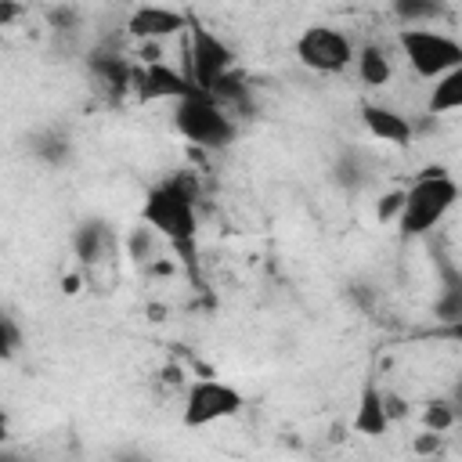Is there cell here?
I'll list each match as a JSON object with an SVG mask.
<instances>
[{"mask_svg": "<svg viewBox=\"0 0 462 462\" xmlns=\"http://www.w3.org/2000/svg\"><path fill=\"white\" fill-rule=\"evenodd\" d=\"M354 65H357V76H361V83H365V87H383V83H390V76H393L386 51H383V47H375V43H368V47L354 51Z\"/></svg>", "mask_w": 462, "mask_h": 462, "instance_id": "cell-13", "label": "cell"}, {"mask_svg": "<svg viewBox=\"0 0 462 462\" xmlns=\"http://www.w3.org/2000/svg\"><path fill=\"white\" fill-rule=\"evenodd\" d=\"M7 437H11V419H7V411L0 408V444H4Z\"/></svg>", "mask_w": 462, "mask_h": 462, "instance_id": "cell-24", "label": "cell"}, {"mask_svg": "<svg viewBox=\"0 0 462 462\" xmlns=\"http://www.w3.org/2000/svg\"><path fill=\"white\" fill-rule=\"evenodd\" d=\"M173 126L180 137H188L199 148H224L235 137L231 112L213 94H202V90H191L173 101Z\"/></svg>", "mask_w": 462, "mask_h": 462, "instance_id": "cell-3", "label": "cell"}, {"mask_svg": "<svg viewBox=\"0 0 462 462\" xmlns=\"http://www.w3.org/2000/svg\"><path fill=\"white\" fill-rule=\"evenodd\" d=\"M141 220L152 227V235L166 238L188 267H195V242H199V213H195V188L184 177H170L155 188H148Z\"/></svg>", "mask_w": 462, "mask_h": 462, "instance_id": "cell-1", "label": "cell"}, {"mask_svg": "<svg viewBox=\"0 0 462 462\" xmlns=\"http://www.w3.org/2000/svg\"><path fill=\"white\" fill-rule=\"evenodd\" d=\"M90 69H94V76H97L108 90H116V94H123V90L130 87L134 65H126V61L116 58V54H94V58H90Z\"/></svg>", "mask_w": 462, "mask_h": 462, "instance_id": "cell-15", "label": "cell"}, {"mask_svg": "<svg viewBox=\"0 0 462 462\" xmlns=\"http://www.w3.org/2000/svg\"><path fill=\"white\" fill-rule=\"evenodd\" d=\"M401 51L411 65L415 76L422 79H437L448 69L462 65V43L440 29H426V25H408L401 29Z\"/></svg>", "mask_w": 462, "mask_h": 462, "instance_id": "cell-4", "label": "cell"}, {"mask_svg": "<svg viewBox=\"0 0 462 462\" xmlns=\"http://www.w3.org/2000/svg\"><path fill=\"white\" fill-rule=\"evenodd\" d=\"M437 318L440 321H458L462 318V292L458 289H448V296L437 303Z\"/></svg>", "mask_w": 462, "mask_h": 462, "instance_id": "cell-20", "label": "cell"}, {"mask_svg": "<svg viewBox=\"0 0 462 462\" xmlns=\"http://www.w3.org/2000/svg\"><path fill=\"white\" fill-rule=\"evenodd\" d=\"M69 137L58 134V130H47V134H36L32 137V152L43 159V162H65L69 159Z\"/></svg>", "mask_w": 462, "mask_h": 462, "instance_id": "cell-18", "label": "cell"}, {"mask_svg": "<svg viewBox=\"0 0 462 462\" xmlns=\"http://www.w3.org/2000/svg\"><path fill=\"white\" fill-rule=\"evenodd\" d=\"M462 108V65L458 69H448L433 79V90H430V112H455Z\"/></svg>", "mask_w": 462, "mask_h": 462, "instance_id": "cell-14", "label": "cell"}, {"mask_svg": "<svg viewBox=\"0 0 462 462\" xmlns=\"http://www.w3.org/2000/svg\"><path fill=\"white\" fill-rule=\"evenodd\" d=\"M422 426L433 430V433H448L455 426V408L448 401H433L426 411H422Z\"/></svg>", "mask_w": 462, "mask_h": 462, "instance_id": "cell-19", "label": "cell"}, {"mask_svg": "<svg viewBox=\"0 0 462 462\" xmlns=\"http://www.w3.org/2000/svg\"><path fill=\"white\" fill-rule=\"evenodd\" d=\"M296 58L303 69L321 72V76H336L354 61V43L346 32H339L336 25H310L300 32L296 40Z\"/></svg>", "mask_w": 462, "mask_h": 462, "instance_id": "cell-7", "label": "cell"}, {"mask_svg": "<svg viewBox=\"0 0 462 462\" xmlns=\"http://www.w3.org/2000/svg\"><path fill=\"white\" fill-rule=\"evenodd\" d=\"M458 202V184L455 177L444 170V166H430L422 170L408 188H404V199H401V213H397V227L404 238H415V235H426L433 231L448 209Z\"/></svg>", "mask_w": 462, "mask_h": 462, "instance_id": "cell-2", "label": "cell"}, {"mask_svg": "<svg viewBox=\"0 0 462 462\" xmlns=\"http://www.w3.org/2000/svg\"><path fill=\"white\" fill-rule=\"evenodd\" d=\"M361 123H365V130H368L375 141L397 144V148L411 144V134H415L411 123H408V116L397 112V108H390V105H365V108H361Z\"/></svg>", "mask_w": 462, "mask_h": 462, "instance_id": "cell-10", "label": "cell"}, {"mask_svg": "<svg viewBox=\"0 0 462 462\" xmlns=\"http://www.w3.org/2000/svg\"><path fill=\"white\" fill-rule=\"evenodd\" d=\"M188 32H191V40H188V79L195 83V90L209 94L213 83L224 72H231L235 54H231V47L213 29H206L195 18H188Z\"/></svg>", "mask_w": 462, "mask_h": 462, "instance_id": "cell-6", "label": "cell"}, {"mask_svg": "<svg viewBox=\"0 0 462 462\" xmlns=\"http://www.w3.org/2000/svg\"><path fill=\"white\" fill-rule=\"evenodd\" d=\"M130 87L141 101H177L184 94L195 90V83L188 79V72L166 65V61H144V65H134L130 72Z\"/></svg>", "mask_w": 462, "mask_h": 462, "instance_id": "cell-8", "label": "cell"}, {"mask_svg": "<svg viewBox=\"0 0 462 462\" xmlns=\"http://www.w3.org/2000/svg\"><path fill=\"white\" fill-rule=\"evenodd\" d=\"M390 411H386V393L375 386V379H368L361 386V397H357V408H354V433L361 437H383L390 430Z\"/></svg>", "mask_w": 462, "mask_h": 462, "instance_id": "cell-11", "label": "cell"}, {"mask_svg": "<svg viewBox=\"0 0 462 462\" xmlns=\"http://www.w3.org/2000/svg\"><path fill=\"white\" fill-rule=\"evenodd\" d=\"M393 14L404 25H422L444 14V0H393Z\"/></svg>", "mask_w": 462, "mask_h": 462, "instance_id": "cell-17", "label": "cell"}, {"mask_svg": "<svg viewBox=\"0 0 462 462\" xmlns=\"http://www.w3.org/2000/svg\"><path fill=\"white\" fill-rule=\"evenodd\" d=\"M437 444H440V433L430 430V433H422V437L415 440V451H419V455H430V451H437Z\"/></svg>", "mask_w": 462, "mask_h": 462, "instance_id": "cell-23", "label": "cell"}, {"mask_svg": "<svg viewBox=\"0 0 462 462\" xmlns=\"http://www.w3.org/2000/svg\"><path fill=\"white\" fill-rule=\"evenodd\" d=\"M188 29V14L184 11H173L166 4H141L130 22H126V32L134 40H144V43H155V40H166V36H177Z\"/></svg>", "mask_w": 462, "mask_h": 462, "instance_id": "cell-9", "label": "cell"}, {"mask_svg": "<svg viewBox=\"0 0 462 462\" xmlns=\"http://www.w3.org/2000/svg\"><path fill=\"white\" fill-rule=\"evenodd\" d=\"M72 249L83 263H101L105 256L116 253V235L105 220H87L76 227V238H72Z\"/></svg>", "mask_w": 462, "mask_h": 462, "instance_id": "cell-12", "label": "cell"}, {"mask_svg": "<svg viewBox=\"0 0 462 462\" xmlns=\"http://www.w3.org/2000/svg\"><path fill=\"white\" fill-rule=\"evenodd\" d=\"M401 199H404V191H390V195H383L375 217H379V220H397V213H401Z\"/></svg>", "mask_w": 462, "mask_h": 462, "instance_id": "cell-21", "label": "cell"}, {"mask_svg": "<svg viewBox=\"0 0 462 462\" xmlns=\"http://www.w3.org/2000/svg\"><path fill=\"white\" fill-rule=\"evenodd\" d=\"M14 346H18V332H14V325L0 314V361H4V357H11V354H14Z\"/></svg>", "mask_w": 462, "mask_h": 462, "instance_id": "cell-22", "label": "cell"}, {"mask_svg": "<svg viewBox=\"0 0 462 462\" xmlns=\"http://www.w3.org/2000/svg\"><path fill=\"white\" fill-rule=\"evenodd\" d=\"M332 180H336L339 188H346V191L365 188V184H368V166H365V159H361L357 152H343V155L336 159V166H332Z\"/></svg>", "mask_w": 462, "mask_h": 462, "instance_id": "cell-16", "label": "cell"}, {"mask_svg": "<svg viewBox=\"0 0 462 462\" xmlns=\"http://www.w3.org/2000/svg\"><path fill=\"white\" fill-rule=\"evenodd\" d=\"M242 411V393L231 383L220 379H195L184 393V408H180V422L188 430H202L213 426L220 419H235Z\"/></svg>", "mask_w": 462, "mask_h": 462, "instance_id": "cell-5", "label": "cell"}]
</instances>
